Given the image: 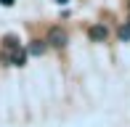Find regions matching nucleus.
I'll use <instances>...</instances> for the list:
<instances>
[{"label": "nucleus", "instance_id": "20e7f679", "mask_svg": "<svg viewBox=\"0 0 130 127\" xmlns=\"http://www.w3.org/2000/svg\"><path fill=\"white\" fill-rule=\"evenodd\" d=\"M48 50V40H35L32 45H29V53L32 56H40V53H45Z\"/></svg>", "mask_w": 130, "mask_h": 127}, {"label": "nucleus", "instance_id": "f257e3e1", "mask_svg": "<svg viewBox=\"0 0 130 127\" xmlns=\"http://www.w3.org/2000/svg\"><path fill=\"white\" fill-rule=\"evenodd\" d=\"M48 45L51 48H64V45H67V32L58 29V27H53L48 32Z\"/></svg>", "mask_w": 130, "mask_h": 127}, {"label": "nucleus", "instance_id": "f03ea898", "mask_svg": "<svg viewBox=\"0 0 130 127\" xmlns=\"http://www.w3.org/2000/svg\"><path fill=\"white\" fill-rule=\"evenodd\" d=\"M88 37H90L93 43H104V40L109 37V29H106L104 24H93L90 29H88Z\"/></svg>", "mask_w": 130, "mask_h": 127}, {"label": "nucleus", "instance_id": "6e6552de", "mask_svg": "<svg viewBox=\"0 0 130 127\" xmlns=\"http://www.w3.org/2000/svg\"><path fill=\"white\" fill-rule=\"evenodd\" d=\"M56 3H67V0H56Z\"/></svg>", "mask_w": 130, "mask_h": 127}, {"label": "nucleus", "instance_id": "39448f33", "mask_svg": "<svg viewBox=\"0 0 130 127\" xmlns=\"http://www.w3.org/2000/svg\"><path fill=\"white\" fill-rule=\"evenodd\" d=\"M3 48H5V53H11V50H16V48H19V40H16L13 34H5V40H3Z\"/></svg>", "mask_w": 130, "mask_h": 127}, {"label": "nucleus", "instance_id": "0eeeda50", "mask_svg": "<svg viewBox=\"0 0 130 127\" xmlns=\"http://www.w3.org/2000/svg\"><path fill=\"white\" fill-rule=\"evenodd\" d=\"M0 3H3V5H13V0H0Z\"/></svg>", "mask_w": 130, "mask_h": 127}, {"label": "nucleus", "instance_id": "423d86ee", "mask_svg": "<svg viewBox=\"0 0 130 127\" xmlns=\"http://www.w3.org/2000/svg\"><path fill=\"white\" fill-rule=\"evenodd\" d=\"M120 40H130V21L120 27Z\"/></svg>", "mask_w": 130, "mask_h": 127}, {"label": "nucleus", "instance_id": "7ed1b4c3", "mask_svg": "<svg viewBox=\"0 0 130 127\" xmlns=\"http://www.w3.org/2000/svg\"><path fill=\"white\" fill-rule=\"evenodd\" d=\"M5 61H8V64H13V66H24L27 53H24L21 48H16V50H11V53H5Z\"/></svg>", "mask_w": 130, "mask_h": 127}]
</instances>
